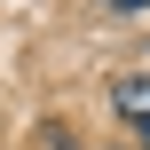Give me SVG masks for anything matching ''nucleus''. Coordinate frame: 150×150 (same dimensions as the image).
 I'll use <instances>...</instances> for the list:
<instances>
[{"mask_svg": "<svg viewBox=\"0 0 150 150\" xmlns=\"http://www.w3.org/2000/svg\"><path fill=\"white\" fill-rule=\"evenodd\" d=\"M63 150H71V142H63Z\"/></svg>", "mask_w": 150, "mask_h": 150, "instance_id": "3", "label": "nucleus"}, {"mask_svg": "<svg viewBox=\"0 0 150 150\" xmlns=\"http://www.w3.org/2000/svg\"><path fill=\"white\" fill-rule=\"evenodd\" d=\"M119 8H150V0H119Z\"/></svg>", "mask_w": 150, "mask_h": 150, "instance_id": "2", "label": "nucleus"}, {"mask_svg": "<svg viewBox=\"0 0 150 150\" xmlns=\"http://www.w3.org/2000/svg\"><path fill=\"white\" fill-rule=\"evenodd\" d=\"M111 111H119V119L134 127V142L150 150V79H119V87H111Z\"/></svg>", "mask_w": 150, "mask_h": 150, "instance_id": "1", "label": "nucleus"}]
</instances>
